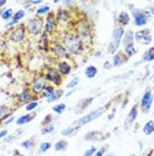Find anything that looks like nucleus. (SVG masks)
I'll use <instances>...</instances> for the list:
<instances>
[{
    "mask_svg": "<svg viewBox=\"0 0 154 156\" xmlns=\"http://www.w3.org/2000/svg\"><path fill=\"white\" fill-rule=\"evenodd\" d=\"M108 108H109V104H106V105H104V107H100V108H97V109H93V111L88 112L86 115H84V116H81V118H79L75 123H72L69 127H66V128L62 129L61 131V135H62V136H71V135L77 132V131L81 128V127H84V126H86V124L94 122L96 119H99Z\"/></svg>",
    "mask_w": 154,
    "mask_h": 156,
    "instance_id": "1",
    "label": "nucleus"
},
{
    "mask_svg": "<svg viewBox=\"0 0 154 156\" xmlns=\"http://www.w3.org/2000/svg\"><path fill=\"white\" fill-rule=\"evenodd\" d=\"M61 43L66 48L68 54L71 56H79L84 52V44L80 40V37L77 36L75 32H65L61 36Z\"/></svg>",
    "mask_w": 154,
    "mask_h": 156,
    "instance_id": "2",
    "label": "nucleus"
},
{
    "mask_svg": "<svg viewBox=\"0 0 154 156\" xmlns=\"http://www.w3.org/2000/svg\"><path fill=\"white\" fill-rule=\"evenodd\" d=\"M27 34L31 36H40L44 32V19L38 16H32L25 22Z\"/></svg>",
    "mask_w": 154,
    "mask_h": 156,
    "instance_id": "3",
    "label": "nucleus"
},
{
    "mask_svg": "<svg viewBox=\"0 0 154 156\" xmlns=\"http://www.w3.org/2000/svg\"><path fill=\"white\" fill-rule=\"evenodd\" d=\"M75 34L80 37V40L82 41L84 47H85V45H92V43H93V32H92V28L88 26V23H80L79 26L76 27V32Z\"/></svg>",
    "mask_w": 154,
    "mask_h": 156,
    "instance_id": "4",
    "label": "nucleus"
},
{
    "mask_svg": "<svg viewBox=\"0 0 154 156\" xmlns=\"http://www.w3.org/2000/svg\"><path fill=\"white\" fill-rule=\"evenodd\" d=\"M25 37H27V30H25V24L23 23L11 28V31L8 32V41H11L13 44H22L23 41H25Z\"/></svg>",
    "mask_w": 154,
    "mask_h": 156,
    "instance_id": "5",
    "label": "nucleus"
},
{
    "mask_svg": "<svg viewBox=\"0 0 154 156\" xmlns=\"http://www.w3.org/2000/svg\"><path fill=\"white\" fill-rule=\"evenodd\" d=\"M47 87H48V81L45 79L44 73H40L38 76L33 77L32 81H31V84H29V90L35 96H40Z\"/></svg>",
    "mask_w": 154,
    "mask_h": 156,
    "instance_id": "6",
    "label": "nucleus"
},
{
    "mask_svg": "<svg viewBox=\"0 0 154 156\" xmlns=\"http://www.w3.org/2000/svg\"><path fill=\"white\" fill-rule=\"evenodd\" d=\"M150 13L149 11H143V9H138V8H132V19H133V24L136 27H145L150 20Z\"/></svg>",
    "mask_w": 154,
    "mask_h": 156,
    "instance_id": "7",
    "label": "nucleus"
},
{
    "mask_svg": "<svg viewBox=\"0 0 154 156\" xmlns=\"http://www.w3.org/2000/svg\"><path fill=\"white\" fill-rule=\"evenodd\" d=\"M49 52L57 60H69V58H71V55L68 54V51L62 45L61 41H53V43H51Z\"/></svg>",
    "mask_w": 154,
    "mask_h": 156,
    "instance_id": "8",
    "label": "nucleus"
},
{
    "mask_svg": "<svg viewBox=\"0 0 154 156\" xmlns=\"http://www.w3.org/2000/svg\"><path fill=\"white\" fill-rule=\"evenodd\" d=\"M57 22H56V13L55 12H49L47 16L44 17V32L48 36H53L57 32Z\"/></svg>",
    "mask_w": 154,
    "mask_h": 156,
    "instance_id": "9",
    "label": "nucleus"
},
{
    "mask_svg": "<svg viewBox=\"0 0 154 156\" xmlns=\"http://www.w3.org/2000/svg\"><path fill=\"white\" fill-rule=\"evenodd\" d=\"M44 76L48 83H52V86L60 87L62 84V76L59 73L56 67H47L44 71Z\"/></svg>",
    "mask_w": 154,
    "mask_h": 156,
    "instance_id": "10",
    "label": "nucleus"
},
{
    "mask_svg": "<svg viewBox=\"0 0 154 156\" xmlns=\"http://www.w3.org/2000/svg\"><path fill=\"white\" fill-rule=\"evenodd\" d=\"M134 41H137L139 44H143V45H149L153 41L152 31L149 28H142V30L134 32Z\"/></svg>",
    "mask_w": 154,
    "mask_h": 156,
    "instance_id": "11",
    "label": "nucleus"
},
{
    "mask_svg": "<svg viewBox=\"0 0 154 156\" xmlns=\"http://www.w3.org/2000/svg\"><path fill=\"white\" fill-rule=\"evenodd\" d=\"M154 101V94L152 90H146L143 92L142 98H141V103H139V107H141V111L143 113H148L150 111Z\"/></svg>",
    "mask_w": 154,
    "mask_h": 156,
    "instance_id": "12",
    "label": "nucleus"
},
{
    "mask_svg": "<svg viewBox=\"0 0 154 156\" xmlns=\"http://www.w3.org/2000/svg\"><path fill=\"white\" fill-rule=\"evenodd\" d=\"M16 99H17V103H20V104H28V103H31L33 100H37V96H35L32 92H31L29 87H25L16 95Z\"/></svg>",
    "mask_w": 154,
    "mask_h": 156,
    "instance_id": "13",
    "label": "nucleus"
},
{
    "mask_svg": "<svg viewBox=\"0 0 154 156\" xmlns=\"http://www.w3.org/2000/svg\"><path fill=\"white\" fill-rule=\"evenodd\" d=\"M72 20L71 12H69L68 8H59L57 12H56V22H57V26H66L69 24Z\"/></svg>",
    "mask_w": 154,
    "mask_h": 156,
    "instance_id": "14",
    "label": "nucleus"
},
{
    "mask_svg": "<svg viewBox=\"0 0 154 156\" xmlns=\"http://www.w3.org/2000/svg\"><path fill=\"white\" fill-rule=\"evenodd\" d=\"M72 63L69 60H59L56 63V69L59 71V73L64 77V76H68L72 73Z\"/></svg>",
    "mask_w": 154,
    "mask_h": 156,
    "instance_id": "15",
    "label": "nucleus"
},
{
    "mask_svg": "<svg viewBox=\"0 0 154 156\" xmlns=\"http://www.w3.org/2000/svg\"><path fill=\"white\" fill-rule=\"evenodd\" d=\"M108 136H109V135L101 132V131H90V132L85 133V136H84V140L96 143V141H104V140H106Z\"/></svg>",
    "mask_w": 154,
    "mask_h": 156,
    "instance_id": "16",
    "label": "nucleus"
},
{
    "mask_svg": "<svg viewBox=\"0 0 154 156\" xmlns=\"http://www.w3.org/2000/svg\"><path fill=\"white\" fill-rule=\"evenodd\" d=\"M125 28L124 27H120L117 26L113 30V32H112V43H113L117 48H120V45L122 44V39H124V35H125Z\"/></svg>",
    "mask_w": 154,
    "mask_h": 156,
    "instance_id": "17",
    "label": "nucleus"
},
{
    "mask_svg": "<svg viewBox=\"0 0 154 156\" xmlns=\"http://www.w3.org/2000/svg\"><path fill=\"white\" fill-rule=\"evenodd\" d=\"M25 15H27V12H25V9H24V8H23V9H17V11L15 12V15H13V17H12V20L7 23L5 27L9 28V30H11V28H13V27H16L17 24L22 23V20L24 19V17H25Z\"/></svg>",
    "mask_w": 154,
    "mask_h": 156,
    "instance_id": "18",
    "label": "nucleus"
},
{
    "mask_svg": "<svg viewBox=\"0 0 154 156\" xmlns=\"http://www.w3.org/2000/svg\"><path fill=\"white\" fill-rule=\"evenodd\" d=\"M93 100H94V98H93V96H89V98H84V99H81V100L77 103V107L75 108V112H77V113H81L82 111H85V109L88 108L89 105H92Z\"/></svg>",
    "mask_w": 154,
    "mask_h": 156,
    "instance_id": "19",
    "label": "nucleus"
},
{
    "mask_svg": "<svg viewBox=\"0 0 154 156\" xmlns=\"http://www.w3.org/2000/svg\"><path fill=\"white\" fill-rule=\"evenodd\" d=\"M49 47H51V41H49V36L45 32L40 35V41H38V48L44 52H49Z\"/></svg>",
    "mask_w": 154,
    "mask_h": 156,
    "instance_id": "20",
    "label": "nucleus"
},
{
    "mask_svg": "<svg viewBox=\"0 0 154 156\" xmlns=\"http://www.w3.org/2000/svg\"><path fill=\"white\" fill-rule=\"evenodd\" d=\"M128 58L124 55V52H117V54L113 55V59H112V66L113 67H121L124 63L128 62Z\"/></svg>",
    "mask_w": 154,
    "mask_h": 156,
    "instance_id": "21",
    "label": "nucleus"
},
{
    "mask_svg": "<svg viewBox=\"0 0 154 156\" xmlns=\"http://www.w3.org/2000/svg\"><path fill=\"white\" fill-rule=\"evenodd\" d=\"M130 23V15L126 11H122L117 15V24L120 27H125Z\"/></svg>",
    "mask_w": 154,
    "mask_h": 156,
    "instance_id": "22",
    "label": "nucleus"
},
{
    "mask_svg": "<svg viewBox=\"0 0 154 156\" xmlns=\"http://www.w3.org/2000/svg\"><path fill=\"white\" fill-rule=\"evenodd\" d=\"M35 113H25V115H23V116H19V118L16 119V124L19 127H23V126H25V124H28L29 122H32V120L35 119Z\"/></svg>",
    "mask_w": 154,
    "mask_h": 156,
    "instance_id": "23",
    "label": "nucleus"
},
{
    "mask_svg": "<svg viewBox=\"0 0 154 156\" xmlns=\"http://www.w3.org/2000/svg\"><path fill=\"white\" fill-rule=\"evenodd\" d=\"M138 116V105H133L130 112L128 113V118H126V124L129 126V124H133L136 122V119H137Z\"/></svg>",
    "mask_w": 154,
    "mask_h": 156,
    "instance_id": "24",
    "label": "nucleus"
},
{
    "mask_svg": "<svg viewBox=\"0 0 154 156\" xmlns=\"http://www.w3.org/2000/svg\"><path fill=\"white\" fill-rule=\"evenodd\" d=\"M51 12V7L48 4H43L40 5L38 8H36V11H35V16H38V17H45L48 15V13Z\"/></svg>",
    "mask_w": 154,
    "mask_h": 156,
    "instance_id": "25",
    "label": "nucleus"
},
{
    "mask_svg": "<svg viewBox=\"0 0 154 156\" xmlns=\"http://www.w3.org/2000/svg\"><path fill=\"white\" fill-rule=\"evenodd\" d=\"M84 73H85V76L88 77V79H94L97 75H99V69H97L96 66H88L85 68V71H84Z\"/></svg>",
    "mask_w": 154,
    "mask_h": 156,
    "instance_id": "26",
    "label": "nucleus"
},
{
    "mask_svg": "<svg viewBox=\"0 0 154 156\" xmlns=\"http://www.w3.org/2000/svg\"><path fill=\"white\" fill-rule=\"evenodd\" d=\"M13 15H15V12H13V9L12 8H4L3 11H0V17H2L4 22H11L12 20V17Z\"/></svg>",
    "mask_w": 154,
    "mask_h": 156,
    "instance_id": "27",
    "label": "nucleus"
},
{
    "mask_svg": "<svg viewBox=\"0 0 154 156\" xmlns=\"http://www.w3.org/2000/svg\"><path fill=\"white\" fill-rule=\"evenodd\" d=\"M53 150L56 152H64L68 150V141H66L65 139H60V140H57L55 143L53 145Z\"/></svg>",
    "mask_w": 154,
    "mask_h": 156,
    "instance_id": "28",
    "label": "nucleus"
},
{
    "mask_svg": "<svg viewBox=\"0 0 154 156\" xmlns=\"http://www.w3.org/2000/svg\"><path fill=\"white\" fill-rule=\"evenodd\" d=\"M152 63L154 62V47L148 48L142 55V63Z\"/></svg>",
    "mask_w": 154,
    "mask_h": 156,
    "instance_id": "29",
    "label": "nucleus"
},
{
    "mask_svg": "<svg viewBox=\"0 0 154 156\" xmlns=\"http://www.w3.org/2000/svg\"><path fill=\"white\" fill-rule=\"evenodd\" d=\"M134 43V32L133 31H126L124 35V39H122V45L126 47L129 44H133Z\"/></svg>",
    "mask_w": 154,
    "mask_h": 156,
    "instance_id": "30",
    "label": "nucleus"
},
{
    "mask_svg": "<svg viewBox=\"0 0 154 156\" xmlns=\"http://www.w3.org/2000/svg\"><path fill=\"white\" fill-rule=\"evenodd\" d=\"M136 54H137V48H136L134 43H133V44H129V45H126V47H124V55L126 56L128 59L133 58V56H134Z\"/></svg>",
    "mask_w": 154,
    "mask_h": 156,
    "instance_id": "31",
    "label": "nucleus"
},
{
    "mask_svg": "<svg viewBox=\"0 0 154 156\" xmlns=\"http://www.w3.org/2000/svg\"><path fill=\"white\" fill-rule=\"evenodd\" d=\"M142 132L148 135V136L154 133V120H149V122L145 123V126L142 127Z\"/></svg>",
    "mask_w": 154,
    "mask_h": 156,
    "instance_id": "32",
    "label": "nucleus"
},
{
    "mask_svg": "<svg viewBox=\"0 0 154 156\" xmlns=\"http://www.w3.org/2000/svg\"><path fill=\"white\" fill-rule=\"evenodd\" d=\"M55 92H56V87H55V86H52V84H48V87L43 91V94H41L40 96L43 98V99H45V100H47V99H49V98L52 96V95L55 94Z\"/></svg>",
    "mask_w": 154,
    "mask_h": 156,
    "instance_id": "33",
    "label": "nucleus"
},
{
    "mask_svg": "<svg viewBox=\"0 0 154 156\" xmlns=\"http://www.w3.org/2000/svg\"><path fill=\"white\" fill-rule=\"evenodd\" d=\"M35 144H36V139L35 137H29V139L22 141V147L25 148L27 151H32L35 148Z\"/></svg>",
    "mask_w": 154,
    "mask_h": 156,
    "instance_id": "34",
    "label": "nucleus"
},
{
    "mask_svg": "<svg viewBox=\"0 0 154 156\" xmlns=\"http://www.w3.org/2000/svg\"><path fill=\"white\" fill-rule=\"evenodd\" d=\"M61 96H64V91H62V90H56L55 94L52 95L49 99H47L45 101H47V103H55V101H57Z\"/></svg>",
    "mask_w": 154,
    "mask_h": 156,
    "instance_id": "35",
    "label": "nucleus"
},
{
    "mask_svg": "<svg viewBox=\"0 0 154 156\" xmlns=\"http://www.w3.org/2000/svg\"><path fill=\"white\" fill-rule=\"evenodd\" d=\"M52 147V144L49 143V141H43V143H40V145H38V150H37V154L38 155H43L45 154L49 148Z\"/></svg>",
    "mask_w": 154,
    "mask_h": 156,
    "instance_id": "36",
    "label": "nucleus"
},
{
    "mask_svg": "<svg viewBox=\"0 0 154 156\" xmlns=\"http://www.w3.org/2000/svg\"><path fill=\"white\" fill-rule=\"evenodd\" d=\"M12 122H16V119H15V116H13L11 112H9V113H7V115L4 116V118H3L2 120H0V123H2L3 126H8V124H11Z\"/></svg>",
    "mask_w": 154,
    "mask_h": 156,
    "instance_id": "37",
    "label": "nucleus"
},
{
    "mask_svg": "<svg viewBox=\"0 0 154 156\" xmlns=\"http://www.w3.org/2000/svg\"><path fill=\"white\" fill-rule=\"evenodd\" d=\"M65 109H66V104H64V103H59V104L52 107V111L55 113H57V115H61L62 112H65Z\"/></svg>",
    "mask_w": 154,
    "mask_h": 156,
    "instance_id": "38",
    "label": "nucleus"
},
{
    "mask_svg": "<svg viewBox=\"0 0 154 156\" xmlns=\"http://www.w3.org/2000/svg\"><path fill=\"white\" fill-rule=\"evenodd\" d=\"M79 83H80V79H79V77H77V76H76V77H73V79H72L71 81H69L68 84H66V90L73 91L77 86H79Z\"/></svg>",
    "mask_w": 154,
    "mask_h": 156,
    "instance_id": "39",
    "label": "nucleus"
},
{
    "mask_svg": "<svg viewBox=\"0 0 154 156\" xmlns=\"http://www.w3.org/2000/svg\"><path fill=\"white\" fill-rule=\"evenodd\" d=\"M52 132H55V124H48V126L41 127V133L43 135H48Z\"/></svg>",
    "mask_w": 154,
    "mask_h": 156,
    "instance_id": "40",
    "label": "nucleus"
},
{
    "mask_svg": "<svg viewBox=\"0 0 154 156\" xmlns=\"http://www.w3.org/2000/svg\"><path fill=\"white\" fill-rule=\"evenodd\" d=\"M37 105H38V100H33V101L28 103V104H25V111L32 112V111H35V109L37 108Z\"/></svg>",
    "mask_w": 154,
    "mask_h": 156,
    "instance_id": "41",
    "label": "nucleus"
},
{
    "mask_svg": "<svg viewBox=\"0 0 154 156\" xmlns=\"http://www.w3.org/2000/svg\"><path fill=\"white\" fill-rule=\"evenodd\" d=\"M106 51H108V54L109 55H114V54H117L118 52V48L116 47L112 41H109V44H108V47H106Z\"/></svg>",
    "mask_w": 154,
    "mask_h": 156,
    "instance_id": "42",
    "label": "nucleus"
},
{
    "mask_svg": "<svg viewBox=\"0 0 154 156\" xmlns=\"http://www.w3.org/2000/svg\"><path fill=\"white\" fill-rule=\"evenodd\" d=\"M7 113H9V108L7 105H0V120H2Z\"/></svg>",
    "mask_w": 154,
    "mask_h": 156,
    "instance_id": "43",
    "label": "nucleus"
},
{
    "mask_svg": "<svg viewBox=\"0 0 154 156\" xmlns=\"http://www.w3.org/2000/svg\"><path fill=\"white\" fill-rule=\"evenodd\" d=\"M48 124H53V118H52V115H47L43 122H41V126H48Z\"/></svg>",
    "mask_w": 154,
    "mask_h": 156,
    "instance_id": "44",
    "label": "nucleus"
},
{
    "mask_svg": "<svg viewBox=\"0 0 154 156\" xmlns=\"http://www.w3.org/2000/svg\"><path fill=\"white\" fill-rule=\"evenodd\" d=\"M96 151H97V148H96V147H90V148H88V150L84 152L82 156H94Z\"/></svg>",
    "mask_w": 154,
    "mask_h": 156,
    "instance_id": "45",
    "label": "nucleus"
},
{
    "mask_svg": "<svg viewBox=\"0 0 154 156\" xmlns=\"http://www.w3.org/2000/svg\"><path fill=\"white\" fill-rule=\"evenodd\" d=\"M105 154H106V147H101L100 150H97V151H96L94 156H104Z\"/></svg>",
    "mask_w": 154,
    "mask_h": 156,
    "instance_id": "46",
    "label": "nucleus"
},
{
    "mask_svg": "<svg viewBox=\"0 0 154 156\" xmlns=\"http://www.w3.org/2000/svg\"><path fill=\"white\" fill-rule=\"evenodd\" d=\"M15 139H16V135H7L3 140H4V143H9V141H12Z\"/></svg>",
    "mask_w": 154,
    "mask_h": 156,
    "instance_id": "47",
    "label": "nucleus"
},
{
    "mask_svg": "<svg viewBox=\"0 0 154 156\" xmlns=\"http://www.w3.org/2000/svg\"><path fill=\"white\" fill-rule=\"evenodd\" d=\"M7 135H8V131H7V129H2V131H0V140L4 139Z\"/></svg>",
    "mask_w": 154,
    "mask_h": 156,
    "instance_id": "48",
    "label": "nucleus"
},
{
    "mask_svg": "<svg viewBox=\"0 0 154 156\" xmlns=\"http://www.w3.org/2000/svg\"><path fill=\"white\" fill-rule=\"evenodd\" d=\"M32 5L33 7H36V5H43V2H41V0H32Z\"/></svg>",
    "mask_w": 154,
    "mask_h": 156,
    "instance_id": "49",
    "label": "nucleus"
},
{
    "mask_svg": "<svg viewBox=\"0 0 154 156\" xmlns=\"http://www.w3.org/2000/svg\"><path fill=\"white\" fill-rule=\"evenodd\" d=\"M112 67H113V66H112V62H110V63H109V62H105V63H104V68H105V69H110Z\"/></svg>",
    "mask_w": 154,
    "mask_h": 156,
    "instance_id": "50",
    "label": "nucleus"
},
{
    "mask_svg": "<svg viewBox=\"0 0 154 156\" xmlns=\"http://www.w3.org/2000/svg\"><path fill=\"white\" fill-rule=\"evenodd\" d=\"M12 156H25V155L22 154V152H20L19 150H15V151L12 152Z\"/></svg>",
    "mask_w": 154,
    "mask_h": 156,
    "instance_id": "51",
    "label": "nucleus"
},
{
    "mask_svg": "<svg viewBox=\"0 0 154 156\" xmlns=\"http://www.w3.org/2000/svg\"><path fill=\"white\" fill-rule=\"evenodd\" d=\"M61 3H62L64 5H66V7H72V5H75V3H73V2H61Z\"/></svg>",
    "mask_w": 154,
    "mask_h": 156,
    "instance_id": "52",
    "label": "nucleus"
},
{
    "mask_svg": "<svg viewBox=\"0 0 154 156\" xmlns=\"http://www.w3.org/2000/svg\"><path fill=\"white\" fill-rule=\"evenodd\" d=\"M148 11H149V13H150V16L154 17V5H153V7H149Z\"/></svg>",
    "mask_w": 154,
    "mask_h": 156,
    "instance_id": "53",
    "label": "nucleus"
},
{
    "mask_svg": "<svg viewBox=\"0 0 154 156\" xmlns=\"http://www.w3.org/2000/svg\"><path fill=\"white\" fill-rule=\"evenodd\" d=\"M32 5V2H24V8H29V7Z\"/></svg>",
    "mask_w": 154,
    "mask_h": 156,
    "instance_id": "54",
    "label": "nucleus"
},
{
    "mask_svg": "<svg viewBox=\"0 0 154 156\" xmlns=\"http://www.w3.org/2000/svg\"><path fill=\"white\" fill-rule=\"evenodd\" d=\"M7 4V0H0V9L4 8V5Z\"/></svg>",
    "mask_w": 154,
    "mask_h": 156,
    "instance_id": "55",
    "label": "nucleus"
},
{
    "mask_svg": "<svg viewBox=\"0 0 154 156\" xmlns=\"http://www.w3.org/2000/svg\"><path fill=\"white\" fill-rule=\"evenodd\" d=\"M114 112H116V109H113V111H112V113H110V115L108 116V120H112V119L114 118Z\"/></svg>",
    "mask_w": 154,
    "mask_h": 156,
    "instance_id": "56",
    "label": "nucleus"
},
{
    "mask_svg": "<svg viewBox=\"0 0 154 156\" xmlns=\"http://www.w3.org/2000/svg\"><path fill=\"white\" fill-rule=\"evenodd\" d=\"M138 147H139V150H143V143L142 141H138Z\"/></svg>",
    "mask_w": 154,
    "mask_h": 156,
    "instance_id": "57",
    "label": "nucleus"
},
{
    "mask_svg": "<svg viewBox=\"0 0 154 156\" xmlns=\"http://www.w3.org/2000/svg\"><path fill=\"white\" fill-rule=\"evenodd\" d=\"M104 156H116L114 154H112V152H106V154H105Z\"/></svg>",
    "mask_w": 154,
    "mask_h": 156,
    "instance_id": "58",
    "label": "nucleus"
},
{
    "mask_svg": "<svg viewBox=\"0 0 154 156\" xmlns=\"http://www.w3.org/2000/svg\"><path fill=\"white\" fill-rule=\"evenodd\" d=\"M152 155H153V151H150V152H149V154L146 155V156H152Z\"/></svg>",
    "mask_w": 154,
    "mask_h": 156,
    "instance_id": "59",
    "label": "nucleus"
},
{
    "mask_svg": "<svg viewBox=\"0 0 154 156\" xmlns=\"http://www.w3.org/2000/svg\"><path fill=\"white\" fill-rule=\"evenodd\" d=\"M129 156H137V155H136V154H132V155H129Z\"/></svg>",
    "mask_w": 154,
    "mask_h": 156,
    "instance_id": "60",
    "label": "nucleus"
},
{
    "mask_svg": "<svg viewBox=\"0 0 154 156\" xmlns=\"http://www.w3.org/2000/svg\"><path fill=\"white\" fill-rule=\"evenodd\" d=\"M152 156H154V151H153V155H152Z\"/></svg>",
    "mask_w": 154,
    "mask_h": 156,
    "instance_id": "61",
    "label": "nucleus"
},
{
    "mask_svg": "<svg viewBox=\"0 0 154 156\" xmlns=\"http://www.w3.org/2000/svg\"><path fill=\"white\" fill-rule=\"evenodd\" d=\"M153 69H154V64H153Z\"/></svg>",
    "mask_w": 154,
    "mask_h": 156,
    "instance_id": "62",
    "label": "nucleus"
},
{
    "mask_svg": "<svg viewBox=\"0 0 154 156\" xmlns=\"http://www.w3.org/2000/svg\"><path fill=\"white\" fill-rule=\"evenodd\" d=\"M0 156H2V155H0Z\"/></svg>",
    "mask_w": 154,
    "mask_h": 156,
    "instance_id": "63",
    "label": "nucleus"
}]
</instances>
